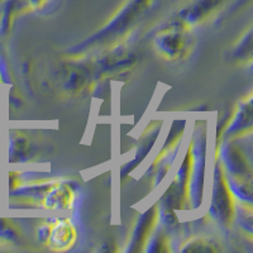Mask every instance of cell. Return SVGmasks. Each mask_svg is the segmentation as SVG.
Segmentation results:
<instances>
[{"instance_id":"1","label":"cell","mask_w":253,"mask_h":253,"mask_svg":"<svg viewBox=\"0 0 253 253\" xmlns=\"http://www.w3.org/2000/svg\"><path fill=\"white\" fill-rule=\"evenodd\" d=\"M155 0H126L109 19L80 43L69 48L71 58L86 57L123 44L148 13Z\"/></svg>"},{"instance_id":"2","label":"cell","mask_w":253,"mask_h":253,"mask_svg":"<svg viewBox=\"0 0 253 253\" xmlns=\"http://www.w3.org/2000/svg\"><path fill=\"white\" fill-rule=\"evenodd\" d=\"M193 31L167 19L153 37V47L164 60L180 62L191 55L194 49Z\"/></svg>"},{"instance_id":"3","label":"cell","mask_w":253,"mask_h":253,"mask_svg":"<svg viewBox=\"0 0 253 253\" xmlns=\"http://www.w3.org/2000/svg\"><path fill=\"white\" fill-rule=\"evenodd\" d=\"M22 193L32 203L52 210L69 209L75 202V190L69 182L32 181L22 189Z\"/></svg>"},{"instance_id":"4","label":"cell","mask_w":253,"mask_h":253,"mask_svg":"<svg viewBox=\"0 0 253 253\" xmlns=\"http://www.w3.org/2000/svg\"><path fill=\"white\" fill-rule=\"evenodd\" d=\"M237 202L238 200L230 190L223 166L220 162L216 161L209 215L221 228H230L236 219Z\"/></svg>"},{"instance_id":"5","label":"cell","mask_w":253,"mask_h":253,"mask_svg":"<svg viewBox=\"0 0 253 253\" xmlns=\"http://www.w3.org/2000/svg\"><path fill=\"white\" fill-rule=\"evenodd\" d=\"M233 0H185L175 9L169 20L193 31L213 19Z\"/></svg>"},{"instance_id":"6","label":"cell","mask_w":253,"mask_h":253,"mask_svg":"<svg viewBox=\"0 0 253 253\" xmlns=\"http://www.w3.org/2000/svg\"><path fill=\"white\" fill-rule=\"evenodd\" d=\"M38 241L48 250L65 252L71 250L78 239V230L67 218L48 219L37 230Z\"/></svg>"},{"instance_id":"7","label":"cell","mask_w":253,"mask_h":253,"mask_svg":"<svg viewBox=\"0 0 253 253\" xmlns=\"http://www.w3.org/2000/svg\"><path fill=\"white\" fill-rule=\"evenodd\" d=\"M184 121H178L173 124V128H171V132L167 135L164 147H162L157 157L155 158V162L151 166L150 172L152 173L153 181H155L156 185L160 184V181L166 176V173L169 172V170L172 166L173 158L177 153L178 144H180V141H181L182 135H184Z\"/></svg>"},{"instance_id":"8","label":"cell","mask_w":253,"mask_h":253,"mask_svg":"<svg viewBox=\"0 0 253 253\" xmlns=\"http://www.w3.org/2000/svg\"><path fill=\"white\" fill-rule=\"evenodd\" d=\"M252 94H248L243 100L239 101L234 114L228 122L223 132V141H234L239 137H245L252 132Z\"/></svg>"},{"instance_id":"9","label":"cell","mask_w":253,"mask_h":253,"mask_svg":"<svg viewBox=\"0 0 253 253\" xmlns=\"http://www.w3.org/2000/svg\"><path fill=\"white\" fill-rule=\"evenodd\" d=\"M158 218H160V211H158L157 205L150 208L146 213H143V215L139 216L138 221L133 228L129 247L126 250L128 252L144 251L147 243L150 242L151 237L155 233V229L158 224Z\"/></svg>"},{"instance_id":"10","label":"cell","mask_w":253,"mask_h":253,"mask_svg":"<svg viewBox=\"0 0 253 253\" xmlns=\"http://www.w3.org/2000/svg\"><path fill=\"white\" fill-rule=\"evenodd\" d=\"M12 161L24 162L32 160L35 155V147L28 135L17 134L12 139V150L9 151Z\"/></svg>"},{"instance_id":"11","label":"cell","mask_w":253,"mask_h":253,"mask_svg":"<svg viewBox=\"0 0 253 253\" xmlns=\"http://www.w3.org/2000/svg\"><path fill=\"white\" fill-rule=\"evenodd\" d=\"M161 126L162 123L160 121L155 122V123L150 124V126L144 130L143 135L139 139V143H138V148H137V152H135V158H134V164L138 165L139 161H142L148 152H150L151 147L155 144L156 138H157L158 132L161 129Z\"/></svg>"},{"instance_id":"12","label":"cell","mask_w":253,"mask_h":253,"mask_svg":"<svg viewBox=\"0 0 253 253\" xmlns=\"http://www.w3.org/2000/svg\"><path fill=\"white\" fill-rule=\"evenodd\" d=\"M180 252H219L221 248L214 239L207 238V237H194L184 242L180 248Z\"/></svg>"},{"instance_id":"13","label":"cell","mask_w":253,"mask_h":253,"mask_svg":"<svg viewBox=\"0 0 253 253\" xmlns=\"http://www.w3.org/2000/svg\"><path fill=\"white\" fill-rule=\"evenodd\" d=\"M232 58L234 62L239 63H251L252 61V28L247 29L245 35L242 36L241 40L234 44L232 51Z\"/></svg>"}]
</instances>
